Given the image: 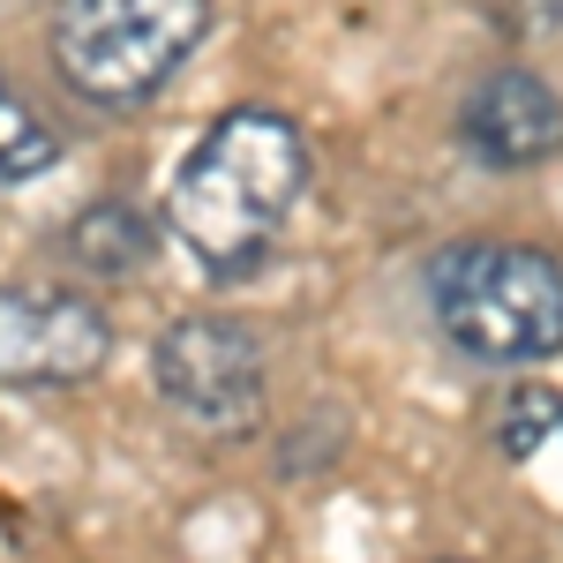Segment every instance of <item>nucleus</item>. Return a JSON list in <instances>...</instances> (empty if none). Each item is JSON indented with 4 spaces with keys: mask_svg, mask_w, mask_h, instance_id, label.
Segmentation results:
<instances>
[{
    "mask_svg": "<svg viewBox=\"0 0 563 563\" xmlns=\"http://www.w3.org/2000/svg\"><path fill=\"white\" fill-rule=\"evenodd\" d=\"M308 188V135L286 113L263 106H233L218 113V129L188 151L166 218L174 233L196 249L203 271L241 278L249 263H263V249L278 241V225L294 218Z\"/></svg>",
    "mask_w": 563,
    "mask_h": 563,
    "instance_id": "obj_1",
    "label": "nucleus"
},
{
    "mask_svg": "<svg viewBox=\"0 0 563 563\" xmlns=\"http://www.w3.org/2000/svg\"><path fill=\"white\" fill-rule=\"evenodd\" d=\"M563 435V390H541V384H519L504 398V421H496V443L511 466H533L549 443Z\"/></svg>",
    "mask_w": 563,
    "mask_h": 563,
    "instance_id": "obj_8",
    "label": "nucleus"
},
{
    "mask_svg": "<svg viewBox=\"0 0 563 563\" xmlns=\"http://www.w3.org/2000/svg\"><path fill=\"white\" fill-rule=\"evenodd\" d=\"M53 158H60V135L45 129V121H38V113H31V106H23L8 84H0V188L38 180Z\"/></svg>",
    "mask_w": 563,
    "mask_h": 563,
    "instance_id": "obj_9",
    "label": "nucleus"
},
{
    "mask_svg": "<svg viewBox=\"0 0 563 563\" xmlns=\"http://www.w3.org/2000/svg\"><path fill=\"white\" fill-rule=\"evenodd\" d=\"M151 218L135 211V203H90L84 218H76V233H68V256L84 263V271H98V278H129V271H143V256H151Z\"/></svg>",
    "mask_w": 563,
    "mask_h": 563,
    "instance_id": "obj_7",
    "label": "nucleus"
},
{
    "mask_svg": "<svg viewBox=\"0 0 563 563\" xmlns=\"http://www.w3.org/2000/svg\"><path fill=\"white\" fill-rule=\"evenodd\" d=\"M459 135L481 166L496 174H519V166H549L563 151V98L533 68H496L488 84L466 98Z\"/></svg>",
    "mask_w": 563,
    "mask_h": 563,
    "instance_id": "obj_6",
    "label": "nucleus"
},
{
    "mask_svg": "<svg viewBox=\"0 0 563 563\" xmlns=\"http://www.w3.org/2000/svg\"><path fill=\"white\" fill-rule=\"evenodd\" d=\"M211 31V0H60L53 60L76 98L129 113L174 84Z\"/></svg>",
    "mask_w": 563,
    "mask_h": 563,
    "instance_id": "obj_3",
    "label": "nucleus"
},
{
    "mask_svg": "<svg viewBox=\"0 0 563 563\" xmlns=\"http://www.w3.org/2000/svg\"><path fill=\"white\" fill-rule=\"evenodd\" d=\"M435 331L466 361L533 368L563 353V263L519 241H459L429 263Z\"/></svg>",
    "mask_w": 563,
    "mask_h": 563,
    "instance_id": "obj_2",
    "label": "nucleus"
},
{
    "mask_svg": "<svg viewBox=\"0 0 563 563\" xmlns=\"http://www.w3.org/2000/svg\"><path fill=\"white\" fill-rule=\"evenodd\" d=\"M113 361V316L68 286H0V384H90Z\"/></svg>",
    "mask_w": 563,
    "mask_h": 563,
    "instance_id": "obj_5",
    "label": "nucleus"
},
{
    "mask_svg": "<svg viewBox=\"0 0 563 563\" xmlns=\"http://www.w3.org/2000/svg\"><path fill=\"white\" fill-rule=\"evenodd\" d=\"M151 384L188 429L203 435H256L271 413V361L263 339L233 316H180L151 339Z\"/></svg>",
    "mask_w": 563,
    "mask_h": 563,
    "instance_id": "obj_4",
    "label": "nucleus"
}]
</instances>
